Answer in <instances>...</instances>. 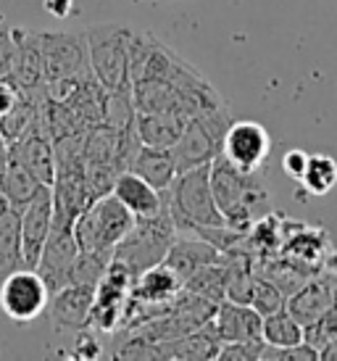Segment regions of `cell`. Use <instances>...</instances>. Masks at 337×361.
I'll use <instances>...</instances> for the list:
<instances>
[{
	"instance_id": "cell-16",
	"label": "cell",
	"mask_w": 337,
	"mask_h": 361,
	"mask_svg": "<svg viewBox=\"0 0 337 361\" xmlns=\"http://www.w3.org/2000/svg\"><path fill=\"white\" fill-rule=\"evenodd\" d=\"M335 303H337V285L332 280H327V277H317L314 274L303 288H298L290 295L285 309L306 327V324H314L319 317H324Z\"/></svg>"
},
{
	"instance_id": "cell-32",
	"label": "cell",
	"mask_w": 337,
	"mask_h": 361,
	"mask_svg": "<svg viewBox=\"0 0 337 361\" xmlns=\"http://www.w3.org/2000/svg\"><path fill=\"white\" fill-rule=\"evenodd\" d=\"M319 351L311 343H298V345H288V348H277V345H264L261 361H317Z\"/></svg>"
},
{
	"instance_id": "cell-5",
	"label": "cell",
	"mask_w": 337,
	"mask_h": 361,
	"mask_svg": "<svg viewBox=\"0 0 337 361\" xmlns=\"http://www.w3.org/2000/svg\"><path fill=\"white\" fill-rule=\"evenodd\" d=\"M177 238V227L168 209L164 206L161 214L148 216V219H137L135 227L121 238V243L114 248V256L119 261H124L129 267V271L137 277L145 269L156 267L164 261V256L168 253V245Z\"/></svg>"
},
{
	"instance_id": "cell-31",
	"label": "cell",
	"mask_w": 337,
	"mask_h": 361,
	"mask_svg": "<svg viewBox=\"0 0 337 361\" xmlns=\"http://www.w3.org/2000/svg\"><path fill=\"white\" fill-rule=\"evenodd\" d=\"M264 338L258 341H235V343H221L216 361H261L264 353Z\"/></svg>"
},
{
	"instance_id": "cell-20",
	"label": "cell",
	"mask_w": 337,
	"mask_h": 361,
	"mask_svg": "<svg viewBox=\"0 0 337 361\" xmlns=\"http://www.w3.org/2000/svg\"><path fill=\"white\" fill-rule=\"evenodd\" d=\"M185 124H188V116H182L177 111H137L135 114V127H137L142 145L171 148L179 140Z\"/></svg>"
},
{
	"instance_id": "cell-11",
	"label": "cell",
	"mask_w": 337,
	"mask_h": 361,
	"mask_svg": "<svg viewBox=\"0 0 337 361\" xmlns=\"http://www.w3.org/2000/svg\"><path fill=\"white\" fill-rule=\"evenodd\" d=\"M21 214V264L27 269H35L40 261L42 245L48 240L53 227V190L50 185H42L37 195L32 198Z\"/></svg>"
},
{
	"instance_id": "cell-13",
	"label": "cell",
	"mask_w": 337,
	"mask_h": 361,
	"mask_svg": "<svg viewBox=\"0 0 337 361\" xmlns=\"http://www.w3.org/2000/svg\"><path fill=\"white\" fill-rule=\"evenodd\" d=\"M95 301V288L90 285H77L71 282L59 293L50 295V319L56 330H71V332H85L90 330V311Z\"/></svg>"
},
{
	"instance_id": "cell-6",
	"label": "cell",
	"mask_w": 337,
	"mask_h": 361,
	"mask_svg": "<svg viewBox=\"0 0 337 361\" xmlns=\"http://www.w3.org/2000/svg\"><path fill=\"white\" fill-rule=\"evenodd\" d=\"M232 121L235 119H232L227 106L219 111H211V114H203V116L188 119L185 130L179 135V140L171 145L177 169L185 171V169H192V166L211 164L221 153L224 135H227Z\"/></svg>"
},
{
	"instance_id": "cell-27",
	"label": "cell",
	"mask_w": 337,
	"mask_h": 361,
	"mask_svg": "<svg viewBox=\"0 0 337 361\" xmlns=\"http://www.w3.org/2000/svg\"><path fill=\"white\" fill-rule=\"evenodd\" d=\"M298 182L311 195H327L337 185V161L327 153H308L306 171Z\"/></svg>"
},
{
	"instance_id": "cell-4",
	"label": "cell",
	"mask_w": 337,
	"mask_h": 361,
	"mask_svg": "<svg viewBox=\"0 0 337 361\" xmlns=\"http://www.w3.org/2000/svg\"><path fill=\"white\" fill-rule=\"evenodd\" d=\"M135 221H137L135 214L114 192H106L82 211L71 224V230L80 251H98V248L114 251L121 238L135 227Z\"/></svg>"
},
{
	"instance_id": "cell-25",
	"label": "cell",
	"mask_w": 337,
	"mask_h": 361,
	"mask_svg": "<svg viewBox=\"0 0 337 361\" xmlns=\"http://www.w3.org/2000/svg\"><path fill=\"white\" fill-rule=\"evenodd\" d=\"M182 288L214 303L227 301V267H224V261L219 259L209 267H200L195 274H190L185 280Z\"/></svg>"
},
{
	"instance_id": "cell-35",
	"label": "cell",
	"mask_w": 337,
	"mask_h": 361,
	"mask_svg": "<svg viewBox=\"0 0 337 361\" xmlns=\"http://www.w3.org/2000/svg\"><path fill=\"white\" fill-rule=\"evenodd\" d=\"M21 98V90L11 80H0V116L16 106V101Z\"/></svg>"
},
{
	"instance_id": "cell-18",
	"label": "cell",
	"mask_w": 337,
	"mask_h": 361,
	"mask_svg": "<svg viewBox=\"0 0 337 361\" xmlns=\"http://www.w3.org/2000/svg\"><path fill=\"white\" fill-rule=\"evenodd\" d=\"M221 348V338H219L214 319L209 324H203L198 330L188 332L182 338L174 341H161L159 343V359H171V361H211L219 356Z\"/></svg>"
},
{
	"instance_id": "cell-26",
	"label": "cell",
	"mask_w": 337,
	"mask_h": 361,
	"mask_svg": "<svg viewBox=\"0 0 337 361\" xmlns=\"http://www.w3.org/2000/svg\"><path fill=\"white\" fill-rule=\"evenodd\" d=\"M261 338H264L266 345H277V348L298 345V343H303V324L288 309H279L274 314L264 317Z\"/></svg>"
},
{
	"instance_id": "cell-23",
	"label": "cell",
	"mask_w": 337,
	"mask_h": 361,
	"mask_svg": "<svg viewBox=\"0 0 337 361\" xmlns=\"http://www.w3.org/2000/svg\"><path fill=\"white\" fill-rule=\"evenodd\" d=\"M179 290H182V280L168 269L164 261L137 274L135 285H132V295L137 301L153 303V306H164V303L174 301Z\"/></svg>"
},
{
	"instance_id": "cell-34",
	"label": "cell",
	"mask_w": 337,
	"mask_h": 361,
	"mask_svg": "<svg viewBox=\"0 0 337 361\" xmlns=\"http://www.w3.org/2000/svg\"><path fill=\"white\" fill-rule=\"evenodd\" d=\"M306 164H308V153L300 151V148H293V151H288L282 156V169L288 171V177H293V180H300V177H303Z\"/></svg>"
},
{
	"instance_id": "cell-33",
	"label": "cell",
	"mask_w": 337,
	"mask_h": 361,
	"mask_svg": "<svg viewBox=\"0 0 337 361\" xmlns=\"http://www.w3.org/2000/svg\"><path fill=\"white\" fill-rule=\"evenodd\" d=\"M16 59V40H13V27L6 24V16L0 13V80H6L13 69Z\"/></svg>"
},
{
	"instance_id": "cell-29",
	"label": "cell",
	"mask_w": 337,
	"mask_h": 361,
	"mask_svg": "<svg viewBox=\"0 0 337 361\" xmlns=\"http://www.w3.org/2000/svg\"><path fill=\"white\" fill-rule=\"evenodd\" d=\"M250 306H253L261 317H269V314H274V311L288 306V295L279 290L271 280L258 277L256 274V282H253V295H250Z\"/></svg>"
},
{
	"instance_id": "cell-37",
	"label": "cell",
	"mask_w": 337,
	"mask_h": 361,
	"mask_svg": "<svg viewBox=\"0 0 337 361\" xmlns=\"http://www.w3.org/2000/svg\"><path fill=\"white\" fill-rule=\"evenodd\" d=\"M77 351L85 356V359H98L100 356V345L95 338H90V335H82L80 345H77Z\"/></svg>"
},
{
	"instance_id": "cell-14",
	"label": "cell",
	"mask_w": 337,
	"mask_h": 361,
	"mask_svg": "<svg viewBox=\"0 0 337 361\" xmlns=\"http://www.w3.org/2000/svg\"><path fill=\"white\" fill-rule=\"evenodd\" d=\"M13 40H16V59H13V69H11L6 80L13 82L21 92L42 90V85H45V66H42L40 35L13 27Z\"/></svg>"
},
{
	"instance_id": "cell-28",
	"label": "cell",
	"mask_w": 337,
	"mask_h": 361,
	"mask_svg": "<svg viewBox=\"0 0 337 361\" xmlns=\"http://www.w3.org/2000/svg\"><path fill=\"white\" fill-rule=\"evenodd\" d=\"M114 259V251L98 248V251H80L74 259V269H71V282L77 285H90V288H98V282L106 274V267Z\"/></svg>"
},
{
	"instance_id": "cell-8",
	"label": "cell",
	"mask_w": 337,
	"mask_h": 361,
	"mask_svg": "<svg viewBox=\"0 0 337 361\" xmlns=\"http://www.w3.org/2000/svg\"><path fill=\"white\" fill-rule=\"evenodd\" d=\"M50 290L37 269L11 271L0 285V309L13 322H35L42 311L48 309Z\"/></svg>"
},
{
	"instance_id": "cell-12",
	"label": "cell",
	"mask_w": 337,
	"mask_h": 361,
	"mask_svg": "<svg viewBox=\"0 0 337 361\" xmlns=\"http://www.w3.org/2000/svg\"><path fill=\"white\" fill-rule=\"evenodd\" d=\"M8 145L11 159L24 164L42 185H53V180H56V148H53V137L42 127L40 119L35 121L19 140L8 142Z\"/></svg>"
},
{
	"instance_id": "cell-24",
	"label": "cell",
	"mask_w": 337,
	"mask_h": 361,
	"mask_svg": "<svg viewBox=\"0 0 337 361\" xmlns=\"http://www.w3.org/2000/svg\"><path fill=\"white\" fill-rule=\"evenodd\" d=\"M40 188H42V182L37 180L24 164H19L16 159L8 156V166H6L3 177H0V195L8 198V201L21 211L35 195H37Z\"/></svg>"
},
{
	"instance_id": "cell-30",
	"label": "cell",
	"mask_w": 337,
	"mask_h": 361,
	"mask_svg": "<svg viewBox=\"0 0 337 361\" xmlns=\"http://www.w3.org/2000/svg\"><path fill=\"white\" fill-rule=\"evenodd\" d=\"M303 341L311 343L317 351H321L324 345L337 341V303L324 314V317H319L314 324H306V327H303Z\"/></svg>"
},
{
	"instance_id": "cell-22",
	"label": "cell",
	"mask_w": 337,
	"mask_h": 361,
	"mask_svg": "<svg viewBox=\"0 0 337 361\" xmlns=\"http://www.w3.org/2000/svg\"><path fill=\"white\" fill-rule=\"evenodd\" d=\"M129 169L140 174L145 182H150L156 190H168V185L177 177V161L171 148H159V145H140L137 156Z\"/></svg>"
},
{
	"instance_id": "cell-38",
	"label": "cell",
	"mask_w": 337,
	"mask_h": 361,
	"mask_svg": "<svg viewBox=\"0 0 337 361\" xmlns=\"http://www.w3.org/2000/svg\"><path fill=\"white\" fill-rule=\"evenodd\" d=\"M8 156H11V145H8V140L0 135V177H3V171L8 166Z\"/></svg>"
},
{
	"instance_id": "cell-3",
	"label": "cell",
	"mask_w": 337,
	"mask_h": 361,
	"mask_svg": "<svg viewBox=\"0 0 337 361\" xmlns=\"http://www.w3.org/2000/svg\"><path fill=\"white\" fill-rule=\"evenodd\" d=\"M129 35L119 21H103L85 30L90 53V71L109 92L132 90L129 82Z\"/></svg>"
},
{
	"instance_id": "cell-17",
	"label": "cell",
	"mask_w": 337,
	"mask_h": 361,
	"mask_svg": "<svg viewBox=\"0 0 337 361\" xmlns=\"http://www.w3.org/2000/svg\"><path fill=\"white\" fill-rule=\"evenodd\" d=\"M214 327H216L221 343L258 341L261 327H264V317L250 303L221 301L216 306V314H214Z\"/></svg>"
},
{
	"instance_id": "cell-1",
	"label": "cell",
	"mask_w": 337,
	"mask_h": 361,
	"mask_svg": "<svg viewBox=\"0 0 337 361\" xmlns=\"http://www.w3.org/2000/svg\"><path fill=\"white\" fill-rule=\"evenodd\" d=\"M211 190L221 216L232 230L248 232L253 221L271 211L264 169L243 171L229 164L221 153L211 161Z\"/></svg>"
},
{
	"instance_id": "cell-2",
	"label": "cell",
	"mask_w": 337,
	"mask_h": 361,
	"mask_svg": "<svg viewBox=\"0 0 337 361\" xmlns=\"http://www.w3.org/2000/svg\"><path fill=\"white\" fill-rule=\"evenodd\" d=\"M164 206L168 209L177 232H195L198 227L227 224L211 190V164L177 171L174 182L164 190Z\"/></svg>"
},
{
	"instance_id": "cell-21",
	"label": "cell",
	"mask_w": 337,
	"mask_h": 361,
	"mask_svg": "<svg viewBox=\"0 0 337 361\" xmlns=\"http://www.w3.org/2000/svg\"><path fill=\"white\" fill-rule=\"evenodd\" d=\"M21 267V214L8 198L0 195V285Z\"/></svg>"
},
{
	"instance_id": "cell-39",
	"label": "cell",
	"mask_w": 337,
	"mask_h": 361,
	"mask_svg": "<svg viewBox=\"0 0 337 361\" xmlns=\"http://www.w3.org/2000/svg\"><path fill=\"white\" fill-rule=\"evenodd\" d=\"M327 267H329V271H335V274H337V251H335V253H329Z\"/></svg>"
},
{
	"instance_id": "cell-10",
	"label": "cell",
	"mask_w": 337,
	"mask_h": 361,
	"mask_svg": "<svg viewBox=\"0 0 337 361\" xmlns=\"http://www.w3.org/2000/svg\"><path fill=\"white\" fill-rule=\"evenodd\" d=\"M80 253V245L74 240V230L71 227H61L53 224L45 245H42L40 261H37V274H40L45 285H48L50 295L59 293L61 288L71 285V269H74V259Z\"/></svg>"
},
{
	"instance_id": "cell-7",
	"label": "cell",
	"mask_w": 337,
	"mask_h": 361,
	"mask_svg": "<svg viewBox=\"0 0 337 361\" xmlns=\"http://www.w3.org/2000/svg\"><path fill=\"white\" fill-rule=\"evenodd\" d=\"M42 45L45 80H82L90 71L85 32H37Z\"/></svg>"
},
{
	"instance_id": "cell-19",
	"label": "cell",
	"mask_w": 337,
	"mask_h": 361,
	"mask_svg": "<svg viewBox=\"0 0 337 361\" xmlns=\"http://www.w3.org/2000/svg\"><path fill=\"white\" fill-rule=\"evenodd\" d=\"M111 192L135 214V219H148V216H156L164 211V192L156 190L150 182H145L132 169L121 171L114 180Z\"/></svg>"
},
{
	"instance_id": "cell-15",
	"label": "cell",
	"mask_w": 337,
	"mask_h": 361,
	"mask_svg": "<svg viewBox=\"0 0 337 361\" xmlns=\"http://www.w3.org/2000/svg\"><path fill=\"white\" fill-rule=\"evenodd\" d=\"M221 259L216 245H211L209 240H203L198 235H188V232H177L174 243L168 245V253L164 256V264L177 274L182 285L190 274H195L200 267H209L214 261Z\"/></svg>"
},
{
	"instance_id": "cell-36",
	"label": "cell",
	"mask_w": 337,
	"mask_h": 361,
	"mask_svg": "<svg viewBox=\"0 0 337 361\" xmlns=\"http://www.w3.org/2000/svg\"><path fill=\"white\" fill-rule=\"evenodd\" d=\"M42 8L48 11L53 19H69L74 13V0H42Z\"/></svg>"
},
{
	"instance_id": "cell-9",
	"label": "cell",
	"mask_w": 337,
	"mask_h": 361,
	"mask_svg": "<svg viewBox=\"0 0 337 361\" xmlns=\"http://www.w3.org/2000/svg\"><path fill=\"white\" fill-rule=\"evenodd\" d=\"M269 153H271V137L264 124L258 121H232L227 135H224V145H221V156L235 164L243 171L264 169Z\"/></svg>"
}]
</instances>
